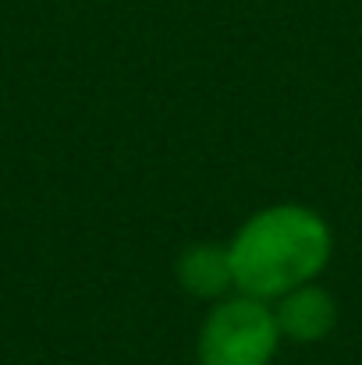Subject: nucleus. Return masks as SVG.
Masks as SVG:
<instances>
[{
  "instance_id": "nucleus-1",
  "label": "nucleus",
  "mask_w": 362,
  "mask_h": 365,
  "mask_svg": "<svg viewBox=\"0 0 362 365\" xmlns=\"http://www.w3.org/2000/svg\"><path fill=\"white\" fill-rule=\"evenodd\" d=\"M228 252L235 291L273 302L327 269L334 255V231L313 206L273 202L241 220Z\"/></svg>"
},
{
  "instance_id": "nucleus-2",
  "label": "nucleus",
  "mask_w": 362,
  "mask_h": 365,
  "mask_svg": "<svg viewBox=\"0 0 362 365\" xmlns=\"http://www.w3.org/2000/svg\"><path fill=\"white\" fill-rule=\"evenodd\" d=\"M273 305L231 291L210 305L196 337L199 365H270L281 348Z\"/></svg>"
},
{
  "instance_id": "nucleus-3",
  "label": "nucleus",
  "mask_w": 362,
  "mask_h": 365,
  "mask_svg": "<svg viewBox=\"0 0 362 365\" xmlns=\"http://www.w3.org/2000/svg\"><path fill=\"white\" fill-rule=\"evenodd\" d=\"M270 305H273L281 341L288 344H320L338 327V298L316 280L284 291Z\"/></svg>"
},
{
  "instance_id": "nucleus-4",
  "label": "nucleus",
  "mask_w": 362,
  "mask_h": 365,
  "mask_svg": "<svg viewBox=\"0 0 362 365\" xmlns=\"http://www.w3.org/2000/svg\"><path fill=\"white\" fill-rule=\"evenodd\" d=\"M174 280L185 294L217 302L235 291V269L228 242H192L174 259Z\"/></svg>"
}]
</instances>
